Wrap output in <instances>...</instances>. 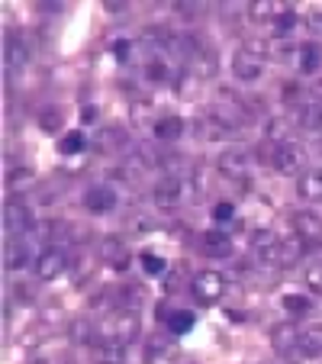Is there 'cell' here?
<instances>
[{"instance_id":"cell-1","label":"cell","mask_w":322,"mask_h":364,"mask_svg":"<svg viewBox=\"0 0 322 364\" xmlns=\"http://www.w3.org/2000/svg\"><path fill=\"white\" fill-rule=\"evenodd\" d=\"M139 329H142V323H139V309H117L113 316L100 319V326H97V342L129 345V342H136Z\"/></svg>"},{"instance_id":"cell-2","label":"cell","mask_w":322,"mask_h":364,"mask_svg":"<svg viewBox=\"0 0 322 364\" xmlns=\"http://www.w3.org/2000/svg\"><path fill=\"white\" fill-rule=\"evenodd\" d=\"M151 200H155L158 210H178L184 206V200H190V191H187V178L184 174H168L155 184L151 191Z\"/></svg>"},{"instance_id":"cell-3","label":"cell","mask_w":322,"mask_h":364,"mask_svg":"<svg viewBox=\"0 0 322 364\" xmlns=\"http://www.w3.org/2000/svg\"><path fill=\"white\" fill-rule=\"evenodd\" d=\"M271 165H274L277 174L290 178V174H300L303 165H306V149L300 142H284V145H274L271 151Z\"/></svg>"},{"instance_id":"cell-4","label":"cell","mask_w":322,"mask_h":364,"mask_svg":"<svg viewBox=\"0 0 322 364\" xmlns=\"http://www.w3.org/2000/svg\"><path fill=\"white\" fill-rule=\"evenodd\" d=\"M4 229H7L14 239H23L29 229H36L33 210H29L26 203H20V200H10V203L4 206Z\"/></svg>"},{"instance_id":"cell-5","label":"cell","mask_w":322,"mask_h":364,"mask_svg":"<svg viewBox=\"0 0 322 364\" xmlns=\"http://www.w3.org/2000/svg\"><path fill=\"white\" fill-rule=\"evenodd\" d=\"M193 296H197L200 303H220L222 294H226V277L220 274V271H200L197 277H193Z\"/></svg>"},{"instance_id":"cell-6","label":"cell","mask_w":322,"mask_h":364,"mask_svg":"<svg viewBox=\"0 0 322 364\" xmlns=\"http://www.w3.org/2000/svg\"><path fill=\"white\" fill-rule=\"evenodd\" d=\"M65 264H68V258H65L62 248H45L33 262V271L39 281H55L58 274H65Z\"/></svg>"},{"instance_id":"cell-7","label":"cell","mask_w":322,"mask_h":364,"mask_svg":"<svg viewBox=\"0 0 322 364\" xmlns=\"http://www.w3.org/2000/svg\"><path fill=\"white\" fill-rule=\"evenodd\" d=\"M84 210H87V213H97V216L113 213V210H117V191L107 184L87 187V191H84Z\"/></svg>"},{"instance_id":"cell-8","label":"cell","mask_w":322,"mask_h":364,"mask_svg":"<svg viewBox=\"0 0 322 364\" xmlns=\"http://www.w3.org/2000/svg\"><path fill=\"white\" fill-rule=\"evenodd\" d=\"M294 232L300 242H319L322 239V216L316 210H296L294 213Z\"/></svg>"},{"instance_id":"cell-9","label":"cell","mask_w":322,"mask_h":364,"mask_svg":"<svg viewBox=\"0 0 322 364\" xmlns=\"http://www.w3.org/2000/svg\"><path fill=\"white\" fill-rule=\"evenodd\" d=\"M100 258L110 264L113 271H126L132 264V252L126 248L123 239H117V235H110V239L100 242Z\"/></svg>"},{"instance_id":"cell-10","label":"cell","mask_w":322,"mask_h":364,"mask_svg":"<svg viewBox=\"0 0 322 364\" xmlns=\"http://www.w3.org/2000/svg\"><path fill=\"white\" fill-rule=\"evenodd\" d=\"M248 165H252V161H248V151L239 149V145H235V149H226L220 159H216V171L226 174V178H245Z\"/></svg>"},{"instance_id":"cell-11","label":"cell","mask_w":322,"mask_h":364,"mask_svg":"<svg viewBox=\"0 0 322 364\" xmlns=\"http://www.w3.org/2000/svg\"><path fill=\"white\" fill-rule=\"evenodd\" d=\"M232 75L239 77V84H254L264 75V58H254L248 52H235L232 58Z\"/></svg>"},{"instance_id":"cell-12","label":"cell","mask_w":322,"mask_h":364,"mask_svg":"<svg viewBox=\"0 0 322 364\" xmlns=\"http://www.w3.org/2000/svg\"><path fill=\"white\" fill-rule=\"evenodd\" d=\"M181 361V348L168 338H151L145 345V364H178Z\"/></svg>"},{"instance_id":"cell-13","label":"cell","mask_w":322,"mask_h":364,"mask_svg":"<svg viewBox=\"0 0 322 364\" xmlns=\"http://www.w3.org/2000/svg\"><path fill=\"white\" fill-rule=\"evenodd\" d=\"M252 248L264 264H274L277 268V248H281V239H277L271 229H258V232L252 235Z\"/></svg>"},{"instance_id":"cell-14","label":"cell","mask_w":322,"mask_h":364,"mask_svg":"<svg viewBox=\"0 0 322 364\" xmlns=\"http://www.w3.org/2000/svg\"><path fill=\"white\" fill-rule=\"evenodd\" d=\"M33 262V252H29V242L26 239H7L4 245V268L7 271H20Z\"/></svg>"},{"instance_id":"cell-15","label":"cell","mask_w":322,"mask_h":364,"mask_svg":"<svg viewBox=\"0 0 322 364\" xmlns=\"http://www.w3.org/2000/svg\"><path fill=\"white\" fill-rule=\"evenodd\" d=\"M200 248H203V255H210V258H229V255H232V239H229L226 232H220V229H206V232L200 235Z\"/></svg>"},{"instance_id":"cell-16","label":"cell","mask_w":322,"mask_h":364,"mask_svg":"<svg viewBox=\"0 0 322 364\" xmlns=\"http://www.w3.org/2000/svg\"><path fill=\"white\" fill-rule=\"evenodd\" d=\"M271 345H274L277 355H290V351H300V332L294 329V323H281L271 329Z\"/></svg>"},{"instance_id":"cell-17","label":"cell","mask_w":322,"mask_h":364,"mask_svg":"<svg viewBox=\"0 0 322 364\" xmlns=\"http://www.w3.org/2000/svg\"><path fill=\"white\" fill-rule=\"evenodd\" d=\"M284 10H290V4H281V0H252V4H248V20L274 23Z\"/></svg>"},{"instance_id":"cell-18","label":"cell","mask_w":322,"mask_h":364,"mask_svg":"<svg viewBox=\"0 0 322 364\" xmlns=\"http://www.w3.org/2000/svg\"><path fill=\"white\" fill-rule=\"evenodd\" d=\"M4 58H7V68L10 71H16V68H23V65L29 62V46H26V39L23 36H7V42H4Z\"/></svg>"},{"instance_id":"cell-19","label":"cell","mask_w":322,"mask_h":364,"mask_svg":"<svg viewBox=\"0 0 322 364\" xmlns=\"http://www.w3.org/2000/svg\"><path fill=\"white\" fill-rule=\"evenodd\" d=\"M187 65H190V71L200 77V81H210V77L216 75V52H210L206 46H200L197 52L187 58Z\"/></svg>"},{"instance_id":"cell-20","label":"cell","mask_w":322,"mask_h":364,"mask_svg":"<svg viewBox=\"0 0 322 364\" xmlns=\"http://www.w3.org/2000/svg\"><path fill=\"white\" fill-rule=\"evenodd\" d=\"M193 129H197V136L200 139H232L235 136V129H229L222 119H216L213 113H203V117L193 123Z\"/></svg>"},{"instance_id":"cell-21","label":"cell","mask_w":322,"mask_h":364,"mask_svg":"<svg viewBox=\"0 0 322 364\" xmlns=\"http://www.w3.org/2000/svg\"><path fill=\"white\" fill-rule=\"evenodd\" d=\"M94 364H126V345L119 342H97Z\"/></svg>"},{"instance_id":"cell-22","label":"cell","mask_w":322,"mask_h":364,"mask_svg":"<svg viewBox=\"0 0 322 364\" xmlns=\"http://www.w3.org/2000/svg\"><path fill=\"white\" fill-rule=\"evenodd\" d=\"M187 132V123L181 117H161L155 123V139H161V142H174V139H181Z\"/></svg>"},{"instance_id":"cell-23","label":"cell","mask_w":322,"mask_h":364,"mask_svg":"<svg viewBox=\"0 0 322 364\" xmlns=\"http://www.w3.org/2000/svg\"><path fill=\"white\" fill-rule=\"evenodd\" d=\"M300 355L306 358L322 355V323H313L300 332Z\"/></svg>"},{"instance_id":"cell-24","label":"cell","mask_w":322,"mask_h":364,"mask_svg":"<svg viewBox=\"0 0 322 364\" xmlns=\"http://www.w3.org/2000/svg\"><path fill=\"white\" fill-rule=\"evenodd\" d=\"M68 338L77 345H97V326L90 323L87 316H77L75 323L68 326Z\"/></svg>"},{"instance_id":"cell-25","label":"cell","mask_w":322,"mask_h":364,"mask_svg":"<svg viewBox=\"0 0 322 364\" xmlns=\"http://www.w3.org/2000/svg\"><path fill=\"white\" fill-rule=\"evenodd\" d=\"M303 252H306V245H303L300 239H281V248H277V268L296 264L303 258Z\"/></svg>"},{"instance_id":"cell-26","label":"cell","mask_w":322,"mask_h":364,"mask_svg":"<svg viewBox=\"0 0 322 364\" xmlns=\"http://www.w3.org/2000/svg\"><path fill=\"white\" fill-rule=\"evenodd\" d=\"M296 117L306 132H322V103H300Z\"/></svg>"},{"instance_id":"cell-27","label":"cell","mask_w":322,"mask_h":364,"mask_svg":"<svg viewBox=\"0 0 322 364\" xmlns=\"http://www.w3.org/2000/svg\"><path fill=\"white\" fill-rule=\"evenodd\" d=\"M296 193L303 200H322V171H306L296 181Z\"/></svg>"},{"instance_id":"cell-28","label":"cell","mask_w":322,"mask_h":364,"mask_svg":"<svg viewBox=\"0 0 322 364\" xmlns=\"http://www.w3.org/2000/svg\"><path fill=\"white\" fill-rule=\"evenodd\" d=\"M193 323H197V316H193L190 309H174V313L165 316V326L174 332V336H187V332L193 329Z\"/></svg>"},{"instance_id":"cell-29","label":"cell","mask_w":322,"mask_h":364,"mask_svg":"<svg viewBox=\"0 0 322 364\" xmlns=\"http://www.w3.org/2000/svg\"><path fill=\"white\" fill-rule=\"evenodd\" d=\"M319 65H322L319 46H316V42H306V46H300V71H303V75H313Z\"/></svg>"},{"instance_id":"cell-30","label":"cell","mask_w":322,"mask_h":364,"mask_svg":"<svg viewBox=\"0 0 322 364\" xmlns=\"http://www.w3.org/2000/svg\"><path fill=\"white\" fill-rule=\"evenodd\" d=\"M84 145H87V136H84L81 129H75V132H65L62 139H58V151L62 155H77V151H84Z\"/></svg>"},{"instance_id":"cell-31","label":"cell","mask_w":322,"mask_h":364,"mask_svg":"<svg viewBox=\"0 0 322 364\" xmlns=\"http://www.w3.org/2000/svg\"><path fill=\"white\" fill-rule=\"evenodd\" d=\"M284 309H287L290 316H306L309 309H313V300L306 294H287L284 296Z\"/></svg>"},{"instance_id":"cell-32","label":"cell","mask_w":322,"mask_h":364,"mask_svg":"<svg viewBox=\"0 0 322 364\" xmlns=\"http://www.w3.org/2000/svg\"><path fill=\"white\" fill-rule=\"evenodd\" d=\"M142 268H145V274H149V277H165L168 274L165 258H158V255H151V252L142 255Z\"/></svg>"},{"instance_id":"cell-33","label":"cell","mask_w":322,"mask_h":364,"mask_svg":"<svg viewBox=\"0 0 322 364\" xmlns=\"http://www.w3.org/2000/svg\"><path fill=\"white\" fill-rule=\"evenodd\" d=\"M294 26H296V14H294V10H284V14L274 20V36H277V39H290Z\"/></svg>"},{"instance_id":"cell-34","label":"cell","mask_w":322,"mask_h":364,"mask_svg":"<svg viewBox=\"0 0 322 364\" xmlns=\"http://www.w3.org/2000/svg\"><path fill=\"white\" fill-rule=\"evenodd\" d=\"M39 126L45 132H58V126H62V110H55V107H45V110H39Z\"/></svg>"},{"instance_id":"cell-35","label":"cell","mask_w":322,"mask_h":364,"mask_svg":"<svg viewBox=\"0 0 322 364\" xmlns=\"http://www.w3.org/2000/svg\"><path fill=\"white\" fill-rule=\"evenodd\" d=\"M145 77H149V81H168V65H165V58H149Z\"/></svg>"},{"instance_id":"cell-36","label":"cell","mask_w":322,"mask_h":364,"mask_svg":"<svg viewBox=\"0 0 322 364\" xmlns=\"http://www.w3.org/2000/svg\"><path fill=\"white\" fill-rule=\"evenodd\" d=\"M303 281H306V287H309V290H316V294H322V262L309 264V268H306V274H303Z\"/></svg>"},{"instance_id":"cell-37","label":"cell","mask_w":322,"mask_h":364,"mask_svg":"<svg viewBox=\"0 0 322 364\" xmlns=\"http://www.w3.org/2000/svg\"><path fill=\"white\" fill-rule=\"evenodd\" d=\"M284 132H287V123H284V119H271V123H267V139H271L274 145L287 142V139H284Z\"/></svg>"},{"instance_id":"cell-38","label":"cell","mask_w":322,"mask_h":364,"mask_svg":"<svg viewBox=\"0 0 322 364\" xmlns=\"http://www.w3.org/2000/svg\"><path fill=\"white\" fill-rule=\"evenodd\" d=\"M294 52H296V46L290 39H274V42H271V55H274V58H290Z\"/></svg>"},{"instance_id":"cell-39","label":"cell","mask_w":322,"mask_h":364,"mask_svg":"<svg viewBox=\"0 0 322 364\" xmlns=\"http://www.w3.org/2000/svg\"><path fill=\"white\" fill-rule=\"evenodd\" d=\"M213 220H216V223H232L235 220V206L226 203V200H222V203H216V206H213Z\"/></svg>"},{"instance_id":"cell-40","label":"cell","mask_w":322,"mask_h":364,"mask_svg":"<svg viewBox=\"0 0 322 364\" xmlns=\"http://www.w3.org/2000/svg\"><path fill=\"white\" fill-rule=\"evenodd\" d=\"M113 52H117V58H119V62H129V55H132V42L117 39V42H113Z\"/></svg>"},{"instance_id":"cell-41","label":"cell","mask_w":322,"mask_h":364,"mask_svg":"<svg viewBox=\"0 0 322 364\" xmlns=\"http://www.w3.org/2000/svg\"><path fill=\"white\" fill-rule=\"evenodd\" d=\"M300 94H303V87H300V84H296V81H287V84H284V100H300Z\"/></svg>"},{"instance_id":"cell-42","label":"cell","mask_w":322,"mask_h":364,"mask_svg":"<svg viewBox=\"0 0 322 364\" xmlns=\"http://www.w3.org/2000/svg\"><path fill=\"white\" fill-rule=\"evenodd\" d=\"M81 119H84V123H94V119H97V107H90V103H87V107H81Z\"/></svg>"},{"instance_id":"cell-43","label":"cell","mask_w":322,"mask_h":364,"mask_svg":"<svg viewBox=\"0 0 322 364\" xmlns=\"http://www.w3.org/2000/svg\"><path fill=\"white\" fill-rule=\"evenodd\" d=\"M126 7H129V4H123V0H107V10H110V14H123Z\"/></svg>"}]
</instances>
